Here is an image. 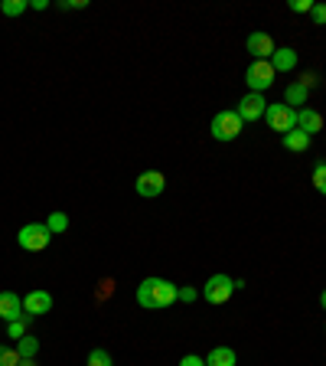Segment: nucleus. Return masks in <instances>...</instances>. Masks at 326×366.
I'll list each match as a JSON object with an SVG mask.
<instances>
[{
	"mask_svg": "<svg viewBox=\"0 0 326 366\" xmlns=\"http://www.w3.org/2000/svg\"><path fill=\"white\" fill-rule=\"evenodd\" d=\"M196 298H199V291H196L193 285H186V288H177V301H183V304H193Z\"/></svg>",
	"mask_w": 326,
	"mask_h": 366,
	"instance_id": "24",
	"label": "nucleus"
},
{
	"mask_svg": "<svg viewBox=\"0 0 326 366\" xmlns=\"http://www.w3.org/2000/svg\"><path fill=\"white\" fill-rule=\"evenodd\" d=\"M264 118H268V125H271V131H280L288 134L297 128V111L290 108V105H268V111H264Z\"/></svg>",
	"mask_w": 326,
	"mask_h": 366,
	"instance_id": "6",
	"label": "nucleus"
},
{
	"mask_svg": "<svg viewBox=\"0 0 326 366\" xmlns=\"http://www.w3.org/2000/svg\"><path fill=\"white\" fill-rule=\"evenodd\" d=\"M238 357H235L232 347H212L209 357H206V366H235Z\"/></svg>",
	"mask_w": 326,
	"mask_h": 366,
	"instance_id": "15",
	"label": "nucleus"
},
{
	"mask_svg": "<svg viewBox=\"0 0 326 366\" xmlns=\"http://www.w3.org/2000/svg\"><path fill=\"white\" fill-rule=\"evenodd\" d=\"M297 82H300V86H303V88H307V92H310V88H313V86H320V76H317V72H303V76H300V78H297Z\"/></svg>",
	"mask_w": 326,
	"mask_h": 366,
	"instance_id": "25",
	"label": "nucleus"
},
{
	"mask_svg": "<svg viewBox=\"0 0 326 366\" xmlns=\"http://www.w3.org/2000/svg\"><path fill=\"white\" fill-rule=\"evenodd\" d=\"M245 46H248V53L255 56V59H271V56L278 53V46H274V39L268 36V33H261V30H258V33H251Z\"/></svg>",
	"mask_w": 326,
	"mask_h": 366,
	"instance_id": "10",
	"label": "nucleus"
},
{
	"mask_svg": "<svg viewBox=\"0 0 326 366\" xmlns=\"http://www.w3.org/2000/svg\"><path fill=\"white\" fill-rule=\"evenodd\" d=\"M241 121L238 111L228 108V111H216V118H212V138L216 141H235L241 134Z\"/></svg>",
	"mask_w": 326,
	"mask_h": 366,
	"instance_id": "4",
	"label": "nucleus"
},
{
	"mask_svg": "<svg viewBox=\"0 0 326 366\" xmlns=\"http://www.w3.org/2000/svg\"><path fill=\"white\" fill-rule=\"evenodd\" d=\"M20 353H16V347H4L0 343V366H20Z\"/></svg>",
	"mask_w": 326,
	"mask_h": 366,
	"instance_id": "21",
	"label": "nucleus"
},
{
	"mask_svg": "<svg viewBox=\"0 0 326 366\" xmlns=\"http://www.w3.org/2000/svg\"><path fill=\"white\" fill-rule=\"evenodd\" d=\"M16 242L23 252H43L53 242V233H49L46 223H26L20 233H16Z\"/></svg>",
	"mask_w": 326,
	"mask_h": 366,
	"instance_id": "3",
	"label": "nucleus"
},
{
	"mask_svg": "<svg viewBox=\"0 0 326 366\" xmlns=\"http://www.w3.org/2000/svg\"><path fill=\"white\" fill-rule=\"evenodd\" d=\"M88 366H115V363H111V353L98 347V350L88 353Z\"/></svg>",
	"mask_w": 326,
	"mask_h": 366,
	"instance_id": "23",
	"label": "nucleus"
},
{
	"mask_svg": "<svg viewBox=\"0 0 326 366\" xmlns=\"http://www.w3.org/2000/svg\"><path fill=\"white\" fill-rule=\"evenodd\" d=\"M134 190H137V196H144V200H154V196H160L163 190H167V177H163L160 171H144L137 177V183H134Z\"/></svg>",
	"mask_w": 326,
	"mask_h": 366,
	"instance_id": "8",
	"label": "nucleus"
},
{
	"mask_svg": "<svg viewBox=\"0 0 326 366\" xmlns=\"http://www.w3.org/2000/svg\"><path fill=\"white\" fill-rule=\"evenodd\" d=\"M232 295H235V281L228 278V275H222V272L212 275V278L202 285V298H206L209 304H226Z\"/></svg>",
	"mask_w": 326,
	"mask_h": 366,
	"instance_id": "5",
	"label": "nucleus"
},
{
	"mask_svg": "<svg viewBox=\"0 0 326 366\" xmlns=\"http://www.w3.org/2000/svg\"><path fill=\"white\" fill-rule=\"evenodd\" d=\"M30 7H33V10H46V7H49V0H33Z\"/></svg>",
	"mask_w": 326,
	"mask_h": 366,
	"instance_id": "30",
	"label": "nucleus"
},
{
	"mask_svg": "<svg viewBox=\"0 0 326 366\" xmlns=\"http://www.w3.org/2000/svg\"><path fill=\"white\" fill-rule=\"evenodd\" d=\"M20 366H36V360H20Z\"/></svg>",
	"mask_w": 326,
	"mask_h": 366,
	"instance_id": "32",
	"label": "nucleus"
},
{
	"mask_svg": "<svg viewBox=\"0 0 326 366\" xmlns=\"http://www.w3.org/2000/svg\"><path fill=\"white\" fill-rule=\"evenodd\" d=\"M320 307L326 311V288H323V295H320Z\"/></svg>",
	"mask_w": 326,
	"mask_h": 366,
	"instance_id": "31",
	"label": "nucleus"
},
{
	"mask_svg": "<svg viewBox=\"0 0 326 366\" xmlns=\"http://www.w3.org/2000/svg\"><path fill=\"white\" fill-rule=\"evenodd\" d=\"M274 76H278V72H274L271 59H251V66L245 69V82H248V88L258 95H264L274 86Z\"/></svg>",
	"mask_w": 326,
	"mask_h": 366,
	"instance_id": "2",
	"label": "nucleus"
},
{
	"mask_svg": "<svg viewBox=\"0 0 326 366\" xmlns=\"http://www.w3.org/2000/svg\"><path fill=\"white\" fill-rule=\"evenodd\" d=\"M49 311H53V295L49 291H30L23 298V314H30V317H43Z\"/></svg>",
	"mask_w": 326,
	"mask_h": 366,
	"instance_id": "9",
	"label": "nucleus"
},
{
	"mask_svg": "<svg viewBox=\"0 0 326 366\" xmlns=\"http://www.w3.org/2000/svg\"><path fill=\"white\" fill-rule=\"evenodd\" d=\"M297 128H300L303 134H317V131H323V115L320 111H313V108H300L297 111Z\"/></svg>",
	"mask_w": 326,
	"mask_h": 366,
	"instance_id": "12",
	"label": "nucleus"
},
{
	"mask_svg": "<svg viewBox=\"0 0 326 366\" xmlns=\"http://www.w3.org/2000/svg\"><path fill=\"white\" fill-rule=\"evenodd\" d=\"M0 317L7 320V324L23 317V298L14 295V291H0Z\"/></svg>",
	"mask_w": 326,
	"mask_h": 366,
	"instance_id": "11",
	"label": "nucleus"
},
{
	"mask_svg": "<svg viewBox=\"0 0 326 366\" xmlns=\"http://www.w3.org/2000/svg\"><path fill=\"white\" fill-rule=\"evenodd\" d=\"M179 366H206V357H196V353H189V357L179 360Z\"/></svg>",
	"mask_w": 326,
	"mask_h": 366,
	"instance_id": "29",
	"label": "nucleus"
},
{
	"mask_svg": "<svg viewBox=\"0 0 326 366\" xmlns=\"http://www.w3.org/2000/svg\"><path fill=\"white\" fill-rule=\"evenodd\" d=\"M235 111H238V118L245 121V125H248V121H261L264 111H268V98L258 95V92H248L238 105H235Z\"/></svg>",
	"mask_w": 326,
	"mask_h": 366,
	"instance_id": "7",
	"label": "nucleus"
},
{
	"mask_svg": "<svg viewBox=\"0 0 326 366\" xmlns=\"http://www.w3.org/2000/svg\"><path fill=\"white\" fill-rule=\"evenodd\" d=\"M271 66H274V72H294L297 53L290 46H278V53L271 56Z\"/></svg>",
	"mask_w": 326,
	"mask_h": 366,
	"instance_id": "13",
	"label": "nucleus"
},
{
	"mask_svg": "<svg viewBox=\"0 0 326 366\" xmlns=\"http://www.w3.org/2000/svg\"><path fill=\"white\" fill-rule=\"evenodd\" d=\"M307 88L300 86V82H290L288 88H284V105H290V108H294V105H303V101H307Z\"/></svg>",
	"mask_w": 326,
	"mask_h": 366,
	"instance_id": "16",
	"label": "nucleus"
},
{
	"mask_svg": "<svg viewBox=\"0 0 326 366\" xmlns=\"http://www.w3.org/2000/svg\"><path fill=\"white\" fill-rule=\"evenodd\" d=\"M313 187H317V193L326 196V164H323V161L313 167Z\"/></svg>",
	"mask_w": 326,
	"mask_h": 366,
	"instance_id": "22",
	"label": "nucleus"
},
{
	"mask_svg": "<svg viewBox=\"0 0 326 366\" xmlns=\"http://www.w3.org/2000/svg\"><path fill=\"white\" fill-rule=\"evenodd\" d=\"M30 10V0H4L0 4V14L4 16H20V14H26Z\"/></svg>",
	"mask_w": 326,
	"mask_h": 366,
	"instance_id": "19",
	"label": "nucleus"
},
{
	"mask_svg": "<svg viewBox=\"0 0 326 366\" xmlns=\"http://www.w3.org/2000/svg\"><path fill=\"white\" fill-rule=\"evenodd\" d=\"M310 16H313V24H317V26H323L326 24V4H313Z\"/></svg>",
	"mask_w": 326,
	"mask_h": 366,
	"instance_id": "26",
	"label": "nucleus"
},
{
	"mask_svg": "<svg viewBox=\"0 0 326 366\" xmlns=\"http://www.w3.org/2000/svg\"><path fill=\"white\" fill-rule=\"evenodd\" d=\"M284 138V148L290 151V154H303V151L310 148V134H303L300 128H294V131H288V134H280Z\"/></svg>",
	"mask_w": 326,
	"mask_h": 366,
	"instance_id": "14",
	"label": "nucleus"
},
{
	"mask_svg": "<svg viewBox=\"0 0 326 366\" xmlns=\"http://www.w3.org/2000/svg\"><path fill=\"white\" fill-rule=\"evenodd\" d=\"M88 0H59V10H85Z\"/></svg>",
	"mask_w": 326,
	"mask_h": 366,
	"instance_id": "28",
	"label": "nucleus"
},
{
	"mask_svg": "<svg viewBox=\"0 0 326 366\" xmlns=\"http://www.w3.org/2000/svg\"><path fill=\"white\" fill-rule=\"evenodd\" d=\"M177 301V285L167 278H144L137 285V304L147 311H163Z\"/></svg>",
	"mask_w": 326,
	"mask_h": 366,
	"instance_id": "1",
	"label": "nucleus"
},
{
	"mask_svg": "<svg viewBox=\"0 0 326 366\" xmlns=\"http://www.w3.org/2000/svg\"><path fill=\"white\" fill-rule=\"evenodd\" d=\"M290 10H294V14H310L313 0H290Z\"/></svg>",
	"mask_w": 326,
	"mask_h": 366,
	"instance_id": "27",
	"label": "nucleus"
},
{
	"mask_svg": "<svg viewBox=\"0 0 326 366\" xmlns=\"http://www.w3.org/2000/svg\"><path fill=\"white\" fill-rule=\"evenodd\" d=\"M30 314H23L20 320H10L7 324V334H10V340H20V337H26V327H30Z\"/></svg>",
	"mask_w": 326,
	"mask_h": 366,
	"instance_id": "20",
	"label": "nucleus"
},
{
	"mask_svg": "<svg viewBox=\"0 0 326 366\" xmlns=\"http://www.w3.org/2000/svg\"><path fill=\"white\" fill-rule=\"evenodd\" d=\"M46 226H49V233L53 235H63L65 229H69V216H65V213H49V219H46Z\"/></svg>",
	"mask_w": 326,
	"mask_h": 366,
	"instance_id": "18",
	"label": "nucleus"
},
{
	"mask_svg": "<svg viewBox=\"0 0 326 366\" xmlns=\"http://www.w3.org/2000/svg\"><path fill=\"white\" fill-rule=\"evenodd\" d=\"M16 353L23 360H36V353H39V340L33 334H26V337H20L16 340Z\"/></svg>",
	"mask_w": 326,
	"mask_h": 366,
	"instance_id": "17",
	"label": "nucleus"
}]
</instances>
